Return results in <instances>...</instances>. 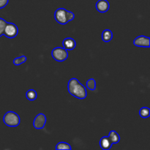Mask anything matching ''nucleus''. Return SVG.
<instances>
[{"label":"nucleus","mask_w":150,"mask_h":150,"mask_svg":"<svg viewBox=\"0 0 150 150\" xmlns=\"http://www.w3.org/2000/svg\"><path fill=\"white\" fill-rule=\"evenodd\" d=\"M67 89L69 93L78 99H85L87 96V92L85 86L81 83L76 78H73L69 81Z\"/></svg>","instance_id":"nucleus-1"},{"label":"nucleus","mask_w":150,"mask_h":150,"mask_svg":"<svg viewBox=\"0 0 150 150\" xmlns=\"http://www.w3.org/2000/svg\"><path fill=\"white\" fill-rule=\"evenodd\" d=\"M3 122L8 127H16L20 124V117L14 111H7L4 115Z\"/></svg>","instance_id":"nucleus-2"},{"label":"nucleus","mask_w":150,"mask_h":150,"mask_svg":"<svg viewBox=\"0 0 150 150\" xmlns=\"http://www.w3.org/2000/svg\"><path fill=\"white\" fill-rule=\"evenodd\" d=\"M51 55L54 59L56 61L62 62L65 61L68 57V53L66 49H64L62 47H57L54 48L51 51Z\"/></svg>","instance_id":"nucleus-3"},{"label":"nucleus","mask_w":150,"mask_h":150,"mask_svg":"<svg viewBox=\"0 0 150 150\" xmlns=\"http://www.w3.org/2000/svg\"><path fill=\"white\" fill-rule=\"evenodd\" d=\"M18 34V28L15 23H7L4 28L3 35L7 38H14Z\"/></svg>","instance_id":"nucleus-4"},{"label":"nucleus","mask_w":150,"mask_h":150,"mask_svg":"<svg viewBox=\"0 0 150 150\" xmlns=\"http://www.w3.org/2000/svg\"><path fill=\"white\" fill-rule=\"evenodd\" d=\"M54 18L62 25H65L68 23L67 17V10L64 8H59L54 13Z\"/></svg>","instance_id":"nucleus-5"},{"label":"nucleus","mask_w":150,"mask_h":150,"mask_svg":"<svg viewBox=\"0 0 150 150\" xmlns=\"http://www.w3.org/2000/svg\"><path fill=\"white\" fill-rule=\"evenodd\" d=\"M46 117L45 116V114L40 113V114H38L35 118V120H34L33 125L35 129L40 130V129H42L45 127V124H46Z\"/></svg>","instance_id":"nucleus-6"},{"label":"nucleus","mask_w":150,"mask_h":150,"mask_svg":"<svg viewBox=\"0 0 150 150\" xmlns=\"http://www.w3.org/2000/svg\"><path fill=\"white\" fill-rule=\"evenodd\" d=\"M133 43L136 46L142 47V48H149V38L144 35H141L137 37L133 41Z\"/></svg>","instance_id":"nucleus-7"},{"label":"nucleus","mask_w":150,"mask_h":150,"mask_svg":"<svg viewBox=\"0 0 150 150\" xmlns=\"http://www.w3.org/2000/svg\"><path fill=\"white\" fill-rule=\"evenodd\" d=\"M96 7L97 10L100 13H106L110 8V4L107 0H98L96 3Z\"/></svg>","instance_id":"nucleus-8"},{"label":"nucleus","mask_w":150,"mask_h":150,"mask_svg":"<svg viewBox=\"0 0 150 150\" xmlns=\"http://www.w3.org/2000/svg\"><path fill=\"white\" fill-rule=\"evenodd\" d=\"M63 48L67 51L73 50L76 46V42L74 39L71 38H67L62 42Z\"/></svg>","instance_id":"nucleus-9"},{"label":"nucleus","mask_w":150,"mask_h":150,"mask_svg":"<svg viewBox=\"0 0 150 150\" xmlns=\"http://www.w3.org/2000/svg\"><path fill=\"white\" fill-rule=\"evenodd\" d=\"M112 142H111L110 138L108 136H103L101 138L100 141V146L101 149L104 150L110 149L112 146Z\"/></svg>","instance_id":"nucleus-10"},{"label":"nucleus","mask_w":150,"mask_h":150,"mask_svg":"<svg viewBox=\"0 0 150 150\" xmlns=\"http://www.w3.org/2000/svg\"><path fill=\"white\" fill-rule=\"evenodd\" d=\"M113 33L110 29H105L102 33V40L103 42H108L112 40Z\"/></svg>","instance_id":"nucleus-11"},{"label":"nucleus","mask_w":150,"mask_h":150,"mask_svg":"<svg viewBox=\"0 0 150 150\" xmlns=\"http://www.w3.org/2000/svg\"><path fill=\"white\" fill-rule=\"evenodd\" d=\"M108 137L110 138L113 144H114L119 143L120 141V135H119L115 130H111L109 133V134H108Z\"/></svg>","instance_id":"nucleus-12"},{"label":"nucleus","mask_w":150,"mask_h":150,"mask_svg":"<svg viewBox=\"0 0 150 150\" xmlns=\"http://www.w3.org/2000/svg\"><path fill=\"white\" fill-rule=\"evenodd\" d=\"M37 97H38V94H37L36 91L35 89H29L26 92V98H27V100L30 101H34L37 99Z\"/></svg>","instance_id":"nucleus-13"},{"label":"nucleus","mask_w":150,"mask_h":150,"mask_svg":"<svg viewBox=\"0 0 150 150\" xmlns=\"http://www.w3.org/2000/svg\"><path fill=\"white\" fill-rule=\"evenodd\" d=\"M139 114H140L141 117H142V118H148L150 116L149 108L148 107H142L140 111H139Z\"/></svg>","instance_id":"nucleus-14"},{"label":"nucleus","mask_w":150,"mask_h":150,"mask_svg":"<svg viewBox=\"0 0 150 150\" xmlns=\"http://www.w3.org/2000/svg\"><path fill=\"white\" fill-rule=\"evenodd\" d=\"M56 149H66V150H71L72 147L68 143L66 142H59L56 146Z\"/></svg>","instance_id":"nucleus-15"},{"label":"nucleus","mask_w":150,"mask_h":150,"mask_svg":"<svg viewBox=\"0 0 150 150\" xmlns=\"http://www.w3.org/2000/svg\"><path fill=\"white\" fill-rule=\"evenodd\" d=\"M26 57H25V56H21V57H17V58L14 59H13V64H14V65L16 66H18V65H21V64H23V63H25L26 62Z\"/></svg>","instance_id":"nucleus-16"},{"label":"nucleus","mask_w":150,"mask_h":150,"mask_svg":"<svg viewBox=\"0 0 150 150\" xmlns=\"http://www.w3.org/2000/svg\"><path fill=\"white\" fill-rule=\"evenodd\" d=\"M86 87L91 91H95L96 89V81L94 79H90L86 81Z\"/></svg>","instance_id":"nucleus-17"},{"label":"nucleus","mask_w":150,"mask_h":150,"mask_svg":"<svg viewBox=\"0 0 150 150\" xmlns=\"http://www.w3.org/2000/svg\"><path fill=\"white\" fill-rule=\"evenodd\" d=\"M6 24H7V21L2 18H0V37L3 35Z\"/></svg>","instance_id":"nucleus-18"},{"label":"nucleus","mask_w":150,"mask_h":150,"mask_svg":"<svg viewBox=\"0 0 150 150\" xmlns=\"http://www.w3.org/2000/svg\"><path fill=\"white\" fill-rule=\"evenodd\" d=\"M67 20H68V21H73L75 18L74 13L67 10Z\"/></svg>","instance_id":"nucleus-19"},{"label":"nucleus","mask_w":150,"mask_h":150,"mask_svg":"<svg viewBox=\"0 0 150 150\" xmlns=\"http://www.w3.org/2000/svg\"><path fill=\"white\" fill-rule=\"evenodd\" d=\"M9 0H0V9H2L7 5Z\"/></svg>","instance_id":"nucleus-20"}]
</instances>
